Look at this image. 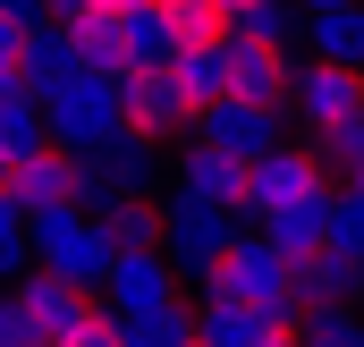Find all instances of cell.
<instances>
[{"instance_id":"cell-33","label":"cell","mask_w":364,"mask_h":347,"mask_svg":"<svg viewBox=\"0 0 364 347\" xmlns=\"http://www.w3.org/2000/svg\"><path fill=\"white\" fill-rule=\"evenodd\" d=\"M186 347H203V339H186Z\"/></svg>"},{"instance_id":"cell-10","label":"cell","mask_w":364,"mask_h":347,"mask_svg":"<svg viewBox=\"0 0 364 347\" xmlns=\"http://www.w3.org/2000/svg\"><path fill=\"white\" fill-rule=\"evenodd\" d=\"M288 85H296V68H288V43H229V102H263V110H288Z\"/></svg>"},{"instance_id":"cell-15","label":"cell","mask_w":364,"mask_h":347,"mask_svg":"<svg viewBox=\"0 0 364 347\" xmlns=\"http://www.w3.org/2000/svg\"><path fill=\"white\" fill-rule=\"evenodd\" d=\"M77 186H85V153L43 144V153L17 170V203H26V212H51V203H77Z\"/></svg>"},{"instance_id":"cell-11","label":"cell","mask_w":364,"mask_h":347,"mask_svg":"<svg viewBox=\"0 0 364 347\" xmlns=\"http://www.w3.org/2000/svg\"><path fill=\"white\" fill-rule=\"evenodd\" d=\"M288 279H296V305H305V314H322V305H356L364 262H348L339 246H314V255L288 262Z\"/></svg>"},{"instance_id":"cell-29","label":"cell","mask_w":364,"mask_h":347,"mask_svg":"<svg viewBox=\"0 0 364 347\" xmlns=\"http://www.w3.org/2000/svg\"><path fill=\"white\" fill-rule=\"evenodd\" d=\"M0 347H51V339H43V322H34L17 297H0Z\"/></svg>"},{"instance_id":"cell-14","label":"cell","mask_w":364,"mask_h":347,"mask_svg":"<svg viewBox=\"0 0 364 347\" xmlns=\"http://www.w3.org/2000/svg\"><path fill=\"white\" fill-rule=\"evenodd\" d=\"M279 331H296V322H272V314H255L237 297H203L195 305V339L203 347H272Z\"/></svg>"},{"instance_id":"cell-31","label":"cell","mask_w":364,"mask_h":347,"mask_svg":"<svg viewBox=\"0 0 364 347\" xmlns=\"http://www.w3.org/2000/svg\"><path fill=\"white\" fill-rule=\"evenodd\" d=\"M17 170H26V161H17V153L0 144V195H17Z\"/></svg>"},{"instance_id":"cell-28","label":"cell","mask_w":364,"mask_h":347,"mask_svg":"<svg viewBox=\"0 0 364 347\" xmlns=\"http://www.w3.org/2000/svg\"><path fill=\"white\" fill-rule=\"evenodd\" d=\"M331 246L348 262H364V186H339V203H331Z\"/></svg>"},{"instance_id":"cell-35","label":"cell","mask_w":364,"mask_h":347,"mask_svg":"<svg viewBox=\"0 0 364 347\" xmlns=\"http://www.w3.org/2000/svg\"><path fill=\"white\" fill-rule=\"evenodd\" d=\"M237 9H246V0H237Z\"/></svg>"},{"instance_id":"cell-12","label":"cell","mask_w":364,"mask_h":347,"mask_svg":"<svg viewBox=\"0 0 364 347\" xmlns=\"http://www.w3.org/2000/svg\"><path fill=\"white\" fill-rule=\"evenodd\" d=\"M178 186L246 220V186H255V161H237V153H220V144H195V153H186V170H178Z\"/></svg>"},{"instance_id":"cell-13","label":"cell","mask_w":364,"mask_h":347,"mask_svg":"<svg viewBox=\"0 0 364 347\" xmlns=\"http://www.w3.org/2000/svg\"><path fill=\"white\" fill-rule=\"evenodd\" d=\"M17 77H26V93H34V102H51V93L68 85V77H85V51H77V34H68V26L51 34V26L34 17V34H26V60H17Z\"/></svg>"},{"instance_id":"cell-30","label":"cell","mask_w":364,"mask_h":347,"mask_svg":"<svg viewBox=\"0 0 364 347\" xmlns=\"http://www.w3.org/2000/svg\"><path fill=\"white\" fill-rule=\"evenodd\" d=\"M26 34H34V17L0 9V77H17V60H26ZM17 85H26V77H17Z\"/></svg>"},{"instance_id":"cell-8","label":"cell","mask_w":364,"mask_h":347,"mask_svg":"<svg viewBox=\"0 0 364 347\" xmlns=\"http://www.w3.org/2000/svg\"><path fill=\"white\" fill-rule=\"evenodd\" d=\"M102 297H110L127 322H144V314H170V305H178V262L161 255V246H144V255H119V262H110V279H102Z\"/></svg>"},{"instance_id":"cell-24","label":"cell","mask_w":364,"mask_h":347,"mask_svg":"<svg viewBox=\"0 0 364 347\" xmlns=\"http://www.w3.org/2000/svg\"><path fill=\"white\" fill-rule=\"evenodd\" d=\"M26 262H34V212L0 195V279H26Z\"/></svg>"},{"instance_id":"cell-27","label":"cell","mask_w":364,"mask_h":347,"mask_svg":"<svg viewBox=\"0 0 364 347\" xmlns=\"http://www.w3.org/2000/svg\"><path fill=\"white\" fill-rule=\"evenodd\" d=\"M305 347H364V305H322V314H305Z\"/></svg>"},{"instance_id":"cell-19","label":"cell","mask_w":364,"mask_h":347,"mask_svg":"<svg viewBox=\"0 0 364 347\" xmlns=\"http://www.w3.org/2000/svg\"><path fill=\"white\" fill-rule=\"evenodd\" d=\"M170 68H178V85H186V102H195V119H203L212 102H229V43H186Z\"/></svg>"},{"instance_id":"cell-20","label":"cell","mask_w":364,"mask_h":347,"mask_svg":"<svg viewBox=\"0 0 364 347\" xmlns=\"http://www.w3.org/2000/svg\"><path fill=\"white\" fill-rule=\"evenodd\" d=\"M305 34H314V60H339V68H356V77H364V0L305 17Z\"/></svg>"},{"instance_id":"cell-1","label":"cell","mask_w":364,"mask_h":347,"mask_svg":"<svg viewBox=\"0 0 364 347\" xmlns=\"http://www.w3.org/2000/svg\"><path fill=\"white\" fill-rule=\"evenodd\" d=\"M203 297H237V305H255V314H272V322H305V305H296V279H288V255H279L272 237H237L220 271L203 279Z\"/></svg>"},{"instance_id":"cell-5","label":"cell","mask_w":364,"mask_h":347,"mask_svg":"<svg viewBox=\"0 0 364 347\" xmlns=\"http://www.w3.org/2000/svg\"><path fill=\"white\" fill-rule=\"evenodd\" d=\"M288 119H296L314 144L339 136V127H356V119H364V77L339 68V60H305L296 85H288Z\"/></svg>"},{"instance_id":"cell-3","label":"cell","mask_w":364,"mask_h":347,"mask_svg":"<svg viewBox=\"0 0 364 347\" xmlns=\"http://www.w3.org/2000/svg\"><path fill=\"white\" fill-rule=\"evenodd\" d=\"M34 262H51L60 279H77V288H102L110 279V237H102V220L77 212V203H51V212H34Z\"/></svg>"},{"instance_id":"cell-25","label":"cell","mask_w":364,"mask_h":347,"mask_svg":"<svg viewBox=\"0 0 364 347\" xmlns=\"http://www.w3.org/2000/svg\"><path fill=\"white\" fill-rule=\"evenodd\" d=\"M93 161L110 170V186H119V195H144V186H153V153H144V136H110Z\"/></svg>"},{"instance_id":"cell-34","label":"cell","mask_w":364,"mask_h":347,"mask_svg":"<svg viewBox=\"0 0 364 347\" xmlns=\"http://www.w3.org/2000/svg\"><path fill=\"white\" fill-rule=\"evenodd\" d=\"M356 305H364V288H356Z\"/></svg>"},{"instance_id":"cell-2","label":"cell","mask_w":364,"mask_h":347,"mask_svg":"<svg viewBox=\"0 0 364 347\" xmlns=\"http://www.w3.org/2000/svg\"><path fill=\"white\" fill-rule=\"evenodd\" d=\"M229 246H237V212H220V203H203V195H186V186L161 203V255L178 262V279L203 288Z\"/></svg>"},{"instance_id":"cell-21","label":"cell","mask_w":364,"mask_h":347,"mask_svg":"<svg viewBox=\"0 0 364 347\" xmlns=\"http://www.w3.org/2000/svg\"><path fill=\"white\" fill-rule=\"evenodd\" d=\"M102 237H110V255H144V246H161V212L136 203V195H119L102 212Z\"/></svg>"},{"instance_id":"cell-9","label":"cell","mask_w":364,"mask_h":347,"mask_svg":"<svg viewBox=\"0 0 364 347\" xmlns=\"http://www.w3.org/2000/svg\"><path fill=\"white\" fill-rule=\"evenodd\" d=\"M195 144H220L237 161H263V153H279V110H263V102H212L195 119Z\"/></svg>"},{"instance_id":"cell-16","label":"cell","mask_w":364,"mask_h":347,"mask_svg":"<svg viewBox=\"0 0 364 347\" xmlns=\"http://www.w3.org/2000/svg\"><path fill=\"white\" fill-rule=\"evenodd\" d=\"M17 305H26V314L43 322V339L60 347V331H68V322L85 314V288H77V279H60V271L43 262V271H26V279H17Z\"/></svg>"},{"instance_id":"cell-7","label":"cell","mask_w":364,"mask_h":347,"mask_svg":"<svg viewBox=\"0 0 364 347\" xmlns=\"http://www.w3.org/2000/svg\"><path fill=\"white\" fill-rule=\"evenodd\" d=\"M119 110H127V136H178L195 127V102H186L178 68H136V77H119Z\"/></svg>"},{"instance_id":"cell-32","label":"cell","mask_w":364,"mask_h":347,"mask_svg":"<svg viewBox=\"0 0 364 347\" xmlns=\"http://www.w3.org/2000/svg\"><path fill=\"white\" fill-rule=\"evenodd\" d=\"M296 9H305V17H322V9H348V0H296Z\"/></svg>"},{"instance_id":"cell-23","label":"cell","mask_w":364,"mask_h":347,"mask_svg":"<svg viewBox=\"0 0 364 347\" xmlns=\"http://www.w3.org/2000/svg\"><path fill=\"white\" fill-rule=\"evenodd\" d=\"M60 347H127V314L110 297H85V314L60 331Z\"/></svg>"},{"instance_id":"cell-26","label":"cell","mask_w":364,"mask_h":347,"mask_svg":"<svg viewBox=\"0 0 364 347\" xmlns=\"http://www.w3.org/2000/svg\"><path fill=\"white\" fill-rule=\"evenodd\" d=\"M296 17H305L296 0H246V9H237V34H246V43H296ZM237 34H229V43H237Z\"/></svg>"},{"instance_id":"cell-22","label":"cell","mask_w":364,"mask_h":347,"mask_svg":"<svg viewBox=\"0 0 364 347\" xmlns=\"http://www.w3.org/2000/svg\"><path fill=\"white\" fill-rule=\"evenodd\" d=\"M0 144H9L17 161H34V153L51 144V110H43L34 93H17V102H0Z\"/></svg>"},{"instance_id":"cell-17","label":"cell","mask_w":364,"mask_h":347,"mask_svg":"<svg viewBox=\"0 0 364 347\" xmlns=\"http://www.w3.org/2000/svg\"><path fill=\"white\" fill-rule=\"evenodd\" d=\"M331 203H339V186H322V195H305V203H288V212H272L263 220V237H272L279 255H314V246H331Z\"/></svg>"},{"instance_id":"cell-6","label":"cell","mask_w":364,"mask_h":347,"mask_svg":"<svg viewBox=\"0 0 364 347\" xmlns=\"http://www.w3.org/2000/svg\"><path fill=\"white\" fill-rule=\"evenodd\" d=\"M322 186H331V170H322V153H314V144H279V153H263V161H255V186H246V220L263 229L272 212L305 203V195H322Z\"/></svg>"},{"instance_id":"cell-4","label":"cell","mask_w":364,"mask_h":347,"mask_svg":"<svg viewBox=\"0 0 364 347\" xmlns=\"http://www.w3.org/2000/svg\"><path fill=\"white\" fill-rule=\"evenodd\" d=\"M51 110V144H68V153H102L110 136H127V110H119V77H68V85L43 102Z\"/></svg>"},{"instance_id":"cell-18","label":"cell","mask_w":364,"mask_h":347,"mask_svg":"<svg viewBox=\"0 0 364 347\" xmlns=\"http://www.w3.org/2000/svg\"><path fill=\"white\" fill-rule=\"evenodd\" d=\"M153 17L178 34V51L186 43H229V34H237V0H153Z\"/></svg>"}]
</instances>
